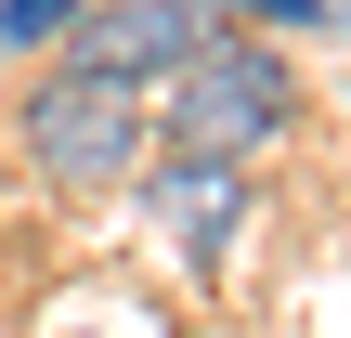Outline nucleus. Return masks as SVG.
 Instances as JSON below:
<instances>
[{
	"label": "nucleus",
	"instance_id": "2",
	"mask_svg": "<svg viewBox=\"0 0 351 338\" xmlns=\"http://www.w3.org/2000/svg\"><path fill=\"white\" fill-rule=\"evenodd\" d=\"M287 117H300L287 52H261V39H208V52L169 78V104H156V156H221V169H247L261 143H287Z\"/></svg>",
	"mask_w": 351,
	"mask_h": 338
},
{
	"label": "nucleus",
	"instance_id": "4",
	"mask_svg": "<svg viewBox=\"0 0 351 338\" xmlns=\"http://www.w3.org/2000/svg\"><path fill=\"white\" fill-rule=\"evenodd\" d=\"M156 234L195 248V261H221V248L247 234V169H221V156H156Z\"/></svg>",
	"mask_w": 351,
	"mask_h": 338
},
{
	"label": "nucleus",
	"instance_id": "1",
	"mask_svg": "<svg viewBox=\"0 0 351 338\" xmlns=\"http://www.w3.org/2000/svg\"><path fill=\"white\" fill-rule=\"evenodd\" d=\"M13 143H26V169H39V182H65V195H117V182H143V169H156V104H143V78H117V65L65 52V65H39V78H26Z\"/></svg>",
	"mask_w": 351,
	"mask_h": 338
},
{
	"label": "nucleus",
	"instance_id": "5",
	"mask_svg": "<svg viewBox=\"0 0 351 338\" xmlns=\"http://www.w3.org/2000/svg\"><path fill=\"white\" fill-rule=\"evenodd\" d=\"M78 13H91V0H0V65H39Z\"/></svg>",
	"mask_w": 351,
	"mask_h": 338
},
{
	"label": "nucleus",
	"instance_id": "3",
	"mask_svg": "<svg viewBox=\"0 0 351 338\" xmlns=\"http://www.w3.org/2000/svg\"><path fill=\"white\" fill-rule=\"evenodd\" d=\"M78 52L117 65V78H182L208 52V0H117V13H78Z\"/></svg>",
	"mask_w": 351,
	"mask_h": 338
}]
</instances>
